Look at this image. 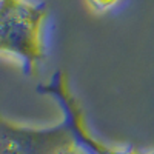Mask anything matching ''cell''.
<instances>
[{"label":"cell","mask_w":154,"mask_h":154,"mask_svg":"<svg viewBox=\"0 0 154 154\" xmlns=\"http://www.w3.org/2000/svg\"><path fill=\"white\" fill-rule=\"evenodd\" d=\"M46 14L45 2L0 0V54L17 59L26 75H34L46 56L42 38Z\"/></svg>","instance_id":"cell-1"},{"label":"cell","mask_w":154,"mask_h":154,"mask_svg":"<svg viewBox=\"0 0 154 154\" xmlns=\"http://www.w3.org/2000/svg\"><path fill=\"white\" fill-rule=\"evenodd\" d=\"M72 142L66 123L28 126L0 114V154H54Z\"/></svg>","instance_id":"cell-3"},{"label":"cell","mask_w":154,"mask_h":154,"mask_svg":"<svg viewBox=\"0 0 154 154\" xmlns=\"http://www.w3.org/2000/svg\"><path fill=\"white\" fill-rule=\"evenodd\" d=\"M142 154H154V151H142Z\"/></svg>","instance_id":"cell-6"},{"label":"cell","mask_w":154,"mask_h":154,"mask_svg":"<svg viewBox=\"0 0 154 154\" xmlns=\"http://www.w3.org/2000/svg\"><path fill=\"white\" fill-rule=\"evenodd\" d=\"M37 91L57 102L62 111V120L66 123L74 145L79 146L85 154H142V151L128 145H106L91 134V131L88 130L82 105L71 91L65 71H56L46 83H40L37 86Z\"/></svg>","instance_id":"cell-2"},{"label":"cell","mask_w":154,"mask_h":154,"mask_svg":"<svg viewBox=\"0 0 154 154\" xmlns=\"http://www.w3.org/2000/svg\"><path fill=\"white\" fill-rule=\"evenodd\" d=\"M54 154H85L79 146H75L74 143H69V145H66V146H63V148H60L57 152H54Z\"/></svg>","instance_id":"cell-5"},{"label":"cell","mask_w":154,"mask_h":154,"mask_svg":"<svg viewBox=\"0 0 154 154\" xmlns=\"http://www.w3.org/2000/svg\"><path fill=\"white\" fill-rule=\"evenodd\" d=\"M88 5L97 12H105L117 6L122 0H86Z\"/></svg>","instance_id":"cell-4"}]
</instances>
